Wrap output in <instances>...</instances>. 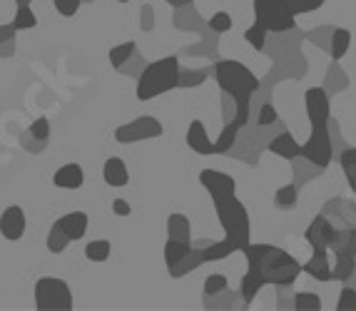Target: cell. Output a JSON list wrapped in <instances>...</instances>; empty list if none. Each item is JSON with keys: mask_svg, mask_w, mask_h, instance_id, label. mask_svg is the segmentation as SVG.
Masks as SVG:
<instances>
[{"mask_svg": "<svg viewBox=\"0 0 356 311\" xmlns=\"http://www.w3.org/2000/svg\"><path fill=\"white\" fill-rule=\"evenodd\" d=\"M118 3H127V0H118Z\"/></svg>", "mask_w": 356, "mask_h": 311, "instance_id": "cell-49", "label": "cell"}, {"mask_svg": "<svg viewBox=\"0 0 356 311\" xmlns=\"http://www.w3.org/2000/svg\"><path fill=\"white\" fill-rule=\"evenodd\" d=\"M53 182H55V187H60V190H80L85 182V172L80 165L70 162V165H63V167L53 174Z\"/></svg>", "mask_w": 356, "mask_h": 311, "instance_id": "cell-15", "label": "cell"}, {"mask_svg": "<svg viewBox=\"0 0 356 311\" xmlns=\"http://www.w3.org/2000/svg\"><path fill=\"white\" fill-rule=\"evenodd\" d=\"M187 144L197 155H217V144L207 137V130H204L202 120H192L187 127Z\"/></svg>", "mask_w": 356, "mask_h": 311, "instance_id": "cell-14", "label": "cell"}, {"mask_svg": "<svg viewBox=\"0 0 356 311\" xmlns=\"http://www.w3.org/2000/svg\"><path fill=\"white\" fill-rule=\"evenodd\" d=\"M346 234H349V239L356 244V224H354V227H349V229H346Z\"/></svg>", "mask_w": 356, "mask_h": 311, "instance_id": "cell-46", "label": "cell"}, {"mask_svg": "<svg viewBox=\"0 0 356 311\" xmlns=\"http://www.w3.org/2000/svg\"><path fill=\"white\" fill-rule=\"evenodd\" d=\"M137 53V42L130 40V42H120V45H115L113 50H110V62H113L115 70H120V67L125 65L127 60H132Z\"/></svg>", "mask_w": 356, "mask_h": 311, "instance_id": "cell-24", "label": "cell"}, {"mask_svg": "<svg viewBox=\"0 0 356 311\" xmlns=\"http://www.w3.org/2000/svg\"><path fill=\"white\" fill-rule=\"evenodd\" d=\"M277 120H280V115H277L274 105H272V102H264V105H261V110H259V117H257V125L269 127V125H274Z\"/></svg>", "mask_w": 356, "mask_h": 311, "instance_id": "cell-35", "label": "cell"}, {"mask_svg": "<svg viewBox=\"0 0 356 311\" xmlns=\"http://www.w3.org/2000/svg\"><path fill=\"white\" fill-rule=\"evenodd\" d=\"M227 292V276L225 274H209L204 279V296H220Z\"/></svg>", "mask_w": 356, "mask_h": 311, "instance_id": "cell-32", "label": "cell"}, {"mask_svg": "<svg viewBox=\"0 0 356 311\" xmlns=\"http://www.w3.org/2000/svg\"><path fill=\"white\" fill-rule=\"evenodd\" d=\"M113 212L118 217H127L132 212V207H130V202H127V199H115V202H113Z\"/></svg>", "mask_w": 356, "mask_h": 311, "instance_id": "cell-41", "label": "cell"}, {"mask_svg": "<svg viewBox=\"0 0 356 311\" xmlns=\"http://www.w3.org/2000/svg\"><path fill=\"white\" fill-rule=\"evenodd\" d=\"M102 177L110 187H125L130 182V172H127V165L120 157H110L102 167Z\"/></svg>", "mask_w": 356, "mask_h": 311, "instance_id": "cell-19", "label": "cell"}, {"mask_svg": "<svg viewBox=\"0 0 356 311\" xmlns=\"http://www.w3.org/2000/svg\"><path fill=\"white\" fill-rule=\"evenodd\" d=\"M179 72L182 70H179V60L175 55L145 65L143 75L137 78V100L147 102L179 87Z\"/></svg>", "mask_w": 356, "mask_h": 311, "instance_id": "cell-4", "label": "cell"}, {"mask_svg": "<svg viewBox=\"0 0 356 311\" xmlns=\"http://www.w3.org/2000/svg\"><path fill=\"white\" fill-rule=\"evenodd\" d=\"M264 287H267V279L261 276L259 269H252V267H250V271L242 276V287H239V294H242L244 304L250 306L252 301L257 299V294H259Z\"/></svg>", "mask_w": 356, "mask_h": 311, "instance_id": "cell-18", "label": "cell"}, {"mask_svg": "<svg viewBox=\"0 0 356 311\" xmlns=\"http://www.w3.org/2000/svg\"><path fill=\"white\" fill-rule=\"evenodd\" d=\"M160 135H162V122L157 120V117H137V120L127 122V125H120L118 130H115V140L122 144L160 137Z\"/></svg>", "mask_w": 356, "mask_h": 311, "instance_id": "cell-8", "label": "cell"}, {"mask_svg": "<svg viewBox=\"0 0 356 311\" xmlns=\"http://www.w3.org/2000/svg\"><path fill=\"white\" fill-rule=\"evenodd\" d=\"M200 83H204V72H197V70L179 72V87H190V85H200Z\"/></svg>", "mask_w": 356, "mask_h": 311, "instance_id": "cell-40", "label": "cell"}, {"mask_svg": "<svg viewBox=\"0 0 356 311\" xmlns=\"http://www.w3.org/2000/svg\"><path fill=\"white\" fill-rule=\"evenodd\" d=\"M83 3H92V0H83Z\"/></svg>", "mask_w": 356, "mask_h": 311, "instance_id": "cell-48", "label": "cell"}, {"mask_svg": "<svg viewBox=\"0 0 356 311\" xmlns=\"http://www.w3.org/2000/svg\"><path fill=\"white\" fill-rule=\"evenodd\" d=\"M110 251H113V244H110V242L95 239L85 246V257H88L90 262H107V259H110Z\"/></svg>", "mask_w": 356, "mask_h": 311, "instance_id": "cell-26", "label": "cell"}, {"mask_svg": "<svg viewBox=\"0 0 356 311\" xmlns=\"http://www.w3.org/2000/svg\"><path fill=\"white\" fill-rule=\"evenodd\" d=\"M15 23H8V25H0V42H6V40H15Z\"/></svg>", "mask_w": 356, "mask_h": 311, "instance_id": "cell-43", "label": "cell"}, {"mask_svg": "<svg viewBox=\"0 0 356 311\" xmlns=\"http://www.w3.org/2000/svg\"><path fill=\"white\" fill-rule=\"evenodd\" d=\"M339 162H341V169H344V177L349 182L351 192L356 194V147H346L341 152V157H339Z\"/></svg>", "mask_w": 356, "mask_h": 311, "instance_id": "cell-25", "label": "cell"}, {"mask_svg": "<svg viewBox=\"0 0 356 311\" xmlns=\"http://www.w3.org/2000/svg\"><path fill=\"white\" fill-rule=\"evenodd\" d=\"M70 242H72L70 237H67L58 224H53V229H50V234H48V251L50 254H60V251H65V246L70 244Z\"/></svg>", "mask_w": 356, "mask_h": 311, "instance_id": "cell-29", "label": "cell"}, {"mask_svg": "<svg viewBox=\"0 0 356 311\" xmlns=\"http://www.w3.org/2000/svg\"><path fill=\"white\" fill-rule=\"evenodd\" d=\"M254 18L272 33L294 31L297 12L289 6V0H254Z\"/></svg>", "mask_w": 356, "mask_h": 311, "instance_id": "cell-5", "label": "cell"}, {"mask_svg": "<svg viewBox=\"0 0 356 311\" xmlns=\"http://www.w3.org/2000/svg\"><path fill=\"white\" fill-rule=\"evenodd\" d=\"M152 25H154V12H152V8H149V6H145L143 8V31L149 33V31H152Z\"/></svg>", "mask_w": 356, "mask_h": 311, "instance_id": "cell-42", "label": "cell"}, {"mask_svg": "<svg viewBox=\"0 0 356 311\" xmlns=\"http://www.w3.org/2000/svg\"><path fill=\"white\" fill-rule=\"evenodd\" d=\"M302 157L319 169L329 167V162H332V135H329V127H314L312 130L307 144H302Z\"/></svg>", "mask_w": 356, "mask_h": 311, "instance_id": "cell-7", "label": "cell"}, {"mask_svg": "<svg viewBox=\"0 0 356 311\" xmlns=\"http://www.w3.org/2000/svg\"><path fill=\"white\" fill-rule=\"evenodd\" d=\"M190 219L184 215H170L167 219V237L170 239H182V242H190Z\"/></svg>", "mask_w": 356, "mask_h": 311, "instance_id": "cell-22", "label": "cell"}, {"mask_svg": "<svg viewBox=\"0 0 356 311\" xmlns=\"http://www.w3.org/2000/svg\"><path fill=\"white\" fill-rule=\"evenodd\" d=\"M13 53H15V40L0 42V58H13Z\"/></svg>", "mask_w": 356, "mask_h": 311, "instance_id": "cell-44", "label": "cell"}, {"mask_svg": "<svg viewBox=\"0 0 356 311\" xmlns=\"http://www.w3.org/2000/svg\"><path fill=\"white\" fill-rule=\"evenodd\" d=\"M0 234L8 242H18L25 234V212L20 210L18 204H13V207H8L3 212V217H0Z\"/></svg>", "mask_w": 356, "mask_h": 311, "instance_id": "cell-12", "label": "cell"}, {"mask_svg": "<svg viewBox=\"0 0 356 311\" xmlns=\"http://www.w3.org/2000/svg\"><path fill=\"white\" fill-rule=\"evenodd\" d=\"M192 251V242H182V239H167L165 244V264L167 269H175L179 262H182L187 254Z\"/></svg>", "mask_w": 356, "mask_h": 311, "instance_id": "cell-20", "label": "cell"}, {"mask_svg": "<svg viewBox=\"0 0 356 311\" xmlns=\"http://www.w3.org/2000/svg\"><path fill=\"white\" fill-rule=\"evenodd\" d=\"M15 28L18 31H33L38 25V18H35V12L30 10V6H18V12H15Z\"/></svg>", "mask_w": 356, "mask_h": 311, "instance_id": "cell-31", "label": "cell"}, {"mask_svg": "<svg viewBox=\"0 0 356 311\" xmlns=\"http://www.w3.org/2000/svg\"><path fill=\"white\" fill-rule=\"evenodd\" d=\"M289 6L294 8V12H312V10H319L324 6V0H289Z\"/></svg>", "mask_w": 356, "mask_h": 311, "instance_id": "cell-37", "label": "cell"}, {"mask_svg": "<svg viewBox=\"0 0 356 311\" xmlns=\"http://www.w3.org/2000/svg\"><path fill=\"white\" fill-rule=\"evenodd\" d=\"M55 224H58V227L63 229V232H65L72 242H75V239H83V237H85L90 219H88V215H85V212H70V215L60 217Z\"/></svg>", "mask_w": 356, "mask_h": 311, "instance_id": "cell-16", "label": "cell"}, {"mask_svg": "<svg viewBox=\"0 0 356 311\" xmlns=\"http://www.w3.org/2000/svg\"><path fill=\"white\" fill-rule=\"evenodd\" d=\"M304 271L316 281H332L334 279V264L329 262V249H314L312 251L309 262L304 264Z\"/></svg>", "mask_w": 356, "mask_h": 311, "instance_id": "cell-13", "label": "cell"}, {"mask_svg": "<svg viewBox=\"0 0 356 311\" xmlns=\"http://www.w3.org/2000/svg\"><path fill=\"white\" fill-rule=\"evenodd\" d=\"M304 105H307V115L309 122H312V130L314 127H329V97L324 87H309L304 92Z\"/></svg>", "mask_w": 356, "mask_h": 311, "instance_id": "cell-9", "label": "cell"}, {"mask_svg": "<svg viewBox=\"0 0 356 311\" xmlns=\"http://www.w3.org/2000/svg\"><path fill=\"white\" fill-rule=\"evenodd\" d=\"M30 132H33L38 140H50V122H48V117H38V120L30 125Z\"/></svg>", "mask_w": 356, "mask_h": 311, "instance_id": "cell-38", "label": "cell"}, {"mask_svg": "<svg viewBox=\"0 0 356 311\" xmlns=\"http://www.w3.org/2000/svg\"><path fill=\"white\" fill-rule=\"evenodd\" d=\"M299 199V190L297 185H284L277 190V194H274V204L277 207H284V210H289V207H294Z\"/></svg>", "mask_w": 356, "mask_h": 311, "instance_id": "cell-28", "label": "cell"}, {"mask_svg": "<svg viewBox=\"0 0 356 311\" xmlns=\"http://www.w3.org/2000/svg\"><path fill=\"white\" fill-rule=\"evenodd\" d=\"M214 78H217L222 90H225L227 95L234 100V105H237L234 122H237L239 127H244L250 122L252 95L259 90V78L239 60H220L214 65Z\"/></svg>", "mask_w": 356, "mask_h": 311, "instance_id": "cell-2", "label": "cell"}, {"mask_svg": "<svg viewBox=\"0 0 356 311\" xmlns=\"http://www.w3.org/2000/svg\"><path fill=\"white\" fill-rule=\"evenodd\" d=\"M267 35H269V31L264 28V25L257 23V20H254V25H252V28H247V31H244V40L250 42L254 50H264V45H267Z\"/></svg>", "mask_w": 356, "mask_h": 311, "instance_id": "cell-27", "label": "cell"}, {"mask_svg": "<svg viewBox=\"0 0 356 311\" xmlns=\"http://www.w3.org/2000/svg\"><path fill=\"white\" fill-rule=\"evenodd\" d=\"M294 309L297 311H319L321 309L319 294H312V292L294 294Z\"/></svg>", "mask_w": 356, "mask_h": 311, "instance_id": "cell-30", "label": "cell"}, {"mask_svg": "<svg viewBox=\"0 0 356 311\" xmlns=\"http://www.w3.org/2000/svg\"><path fill=\"white\" fill-rule=\"evenodd\" d=\"M20 144H23V150L30 152V155H40L42 150H45V144H48V140H38L33 132H23V137H20Z\"/></svg>", "mask_w": 356, "mask_h": 311, "instance_id": "cell-34", "label": "cell"}, {"mask_svg": "<svg viewBox=\"0 0 356 311\" xmlns=\"http://www.w3.org/2000/svg\"><path fill=\"white\" fill-rule=\"evenodd\" d=\"M269 152L282 157V160H299L302 157V144L291 137L289 132H282L280 137H274L269 142Z\"/></svg>", "mask_w": 356, "mask_h": 311, "instance_id": "cell-17", "label": "cell"}, {"mask_svg": "<svg viewBox=\"0 0 356 311\" xmlns=\"http://www.w3.org/2000/svg\"><path fill=\"white\" fill-rule=\"evenodd\" d=\"M200 182H202V187L209 192L212 202L232 197V194L237 192V182L232 180L229 174H222V172H217V169H202V172H200Z\"/></svg>", "mask_w": 356, "mask_h": 311, "instance_id": "cell-11", "label": "cell"}, {"mask_svg": "<svg viewBox=\"0 0 356 311\" xmlns=\"http://www.w3.org/2000/svg\"><path fill=\"white\" fill-rule=\"evenodd\" d=\"M349 45H351V33L346 28H334L332 37H329L327 53L332 55V60H341L346 55V50H349Z\"/></svg>", "mask_w": 356, "mask_h": 311, "instance_id": "cell-21", "label": "cell"}, {"mask_svg": "<svg viewBox=\"0 0 356 311\" xmlns=\"http://www.w3.org/2000/svg\"><path fill=\"white\" fill-rule=\"evenodd\" d=\"M341 229L334 227V221L327 219V215H319L304 232V239L312 244V249H332V244L339 239Z\"/></svg>", "mask_w": 356, "mask_h": 311, "instance_id": "cell-10", "label": "cell"}, {"mask_svg": "<svg viewBox=\"0 0 356 311\" xmlns=\"http://www.w3.org/2000/svg\"><path fill=\"white\" fill-rule=\"evenodd\" d=\"M53 3H55V10L60 15H65V18H72L77 12V8L83 6V0H53Z\"/></svg>", "mask_w": 356, "mask_h": 311, "instance_id": "cell-36", "label": "cell"}, {"mask_svg": "<svg viewBox=\"0 0 356 311\" xmlns=\"http://www.w3.org/2000/svg\"><path fill=\"white\" fill-rule=\"evenodd\" d=\"M337 309H356V292L351 287L341 289V296H339Z\"/></svg>", "mask_w": 356, "mask_h": 311, "instance_id": "cell-39", "label": "cell"}, {"mask_svg": "<svg viewBox=\"0 0 356 311\" xmlns=\"http://www.w3.org/2000/svg\"><path fill=\"white\" fill-rule=\"evenodd\" d=\"M170 6L175 8V10H179V8H190L192 6V0H167Z\"/></svg>", "mask_w": 356, "mask_h": 311, "instance_id": "cell-45", "label": "cell"}, {"mask_svg": "<svg viewBox=\"0 0 356 311\" xmlns=\"http://www.w3.org/2000/svg\"><path fill=\"white\" fill-rule=\"evenodd\" d=\"M247 262L252 269H259L261 276L267 279V284L286 289L299 279V274L304 271V267L291 257L289 251H284L282 246L274 244H250L244 249Z\"/></svg>", "mask_w": 356, "mask_h": 311, "instance_id": "cell-3", "label": "cell"}, {"mask_svg": "<svg viewBox=\"0 0 356 311\" xmlns=\"http://www.w3.org/2000/svg\"><path fill=\"white\" fill-rule=\"evenodd\" d=\"M207 28L212 33H227L232 31V15L227 10H217L212 18L207 20Z\"/></svg>", "mask_w": 356, "mask_h": 311, "instance_id": "cell-33", "label": "cell"}, {"mask_svg": "<svg viewBox=\"0 0 356 311\" xmlns=\"http://www.w3.org/2000/svg\"><path fill=\"white\" fill-rule=\"evenodd\" d=\"M35 306L40 311H67L72 309V294L67 289V281L55 276H42L35 284Z\"/></svg>", "mask_w": 356, "mask_h": 311, "instance_id": "cell-6", "label": "cell"}, {"mask_svg": "<svg viewBox=\"0 0 356 311\" xmlns=\"http://www.w3.org/2000/svg\"><path fill=\"white\" fill-rule=\"evenodd\" d=\"M15 3H18V6H30L33 0H15Z\"/></svg>", "mask_w": 356, "mask_h": 311, "instance_id": "cell-47", "label": "cell"}, {"mask_svg": "<svg viewBox=\"0 0 356 311\" xmlns=\"http://www.w3.org/2000/svg\"><path fill=\"white\" fill-rule=\"evenodd\" d=\"M200 264H204V257H202V249H195V244H192V251L187 254V257L182 259V262L175 267V269H170V276H175V279H179V276L190 274V271H195Z\"/></svg>", "mask_w": 356, "mask_h": 311, "instance_id": "cell-23", "label": "cell"}, {"mask_svg": "<svg viewBox=\"0 0 356 311\" xmlns=\"http://www.w3.org/2000/svg\"><path fill=\"white\" fill-rule=\"evenodd\" d=\"M217 207V217L220 224L225 229V239L222 242H209L202 249L204 264L207 262H222L225 257H229L232 251H244L252 244L250 242V215L244 210V204L237 199V194L225 197L220 202H214Z\"/></svg>", "mask_w": 356, "mask_h": 311, "instance_id": "cell-1", "label": "cell"}]
</instances>
